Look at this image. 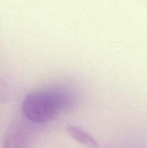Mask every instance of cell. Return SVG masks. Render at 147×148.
Listing matches in <instances>:
<instances>
[{
  "instance_id": "cell-1",
  "label": "cell",
  "mask_w": 147,
  "mask_h": 148,
  "mask_svg": "<svg viewBox=\"0 0 147 148\" xmlns=\"http://www.w3.org/2000/svg\"><path fill=\"white\" fill-rule=\"evenodd\" d=\"M71 90L55 88L37 90L27 95L22 104L25 118L35 124H45L56 119L75 103Z\"/></svg>"
},
{
  "instance_id": "cell-2",
  "label": "cell",
  "mask_w": 147,
  "mask_h": 148,
  "mask_svg": "<svg viewBox=\"0 0 147 148\" xmlns=\"http://www.w3.org/2000/svg\"><path fill=\"white\" fill-rule=\"evenodd\" d=\"M29 139V132L23 125L16 124L12 126L7 132L3 147H22L26 146Z\"/></svg>"
},
{
  "instance_id": "cell-3",
  "label": "cell",
  "mask_w": 147,
  "mask_h": 148,
  "mask_svg": "<svg viewBox=\"0 0 147 148\" xmlns=\"http://www.w3.org/2000/svg\"><path fill=\"white\" fill-rule=\"evenodd\" d=\"M68 134L76 141L88 147H97V142L86 130L79 127H69L68 128Z\"/></svg>"
}]
</instances>
